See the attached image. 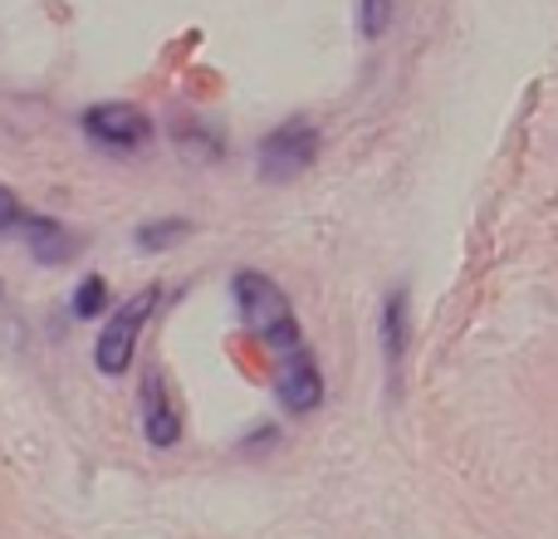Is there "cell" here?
I'll return each instance as SVG.
<instances>
[{"instance_id": "6da1fadb", "label": "cell", "mask_w": 558, "mask_h": 539, "mask_svg": "<svg viewBox=\"0 0 558 539\" xmlns=\"http://www.w3.org/2000/svg\"><path fill=\"white\" fill-rule=\"evenodd\" d=\"M231 289H235V309H241V324L251 328V334L260 338L265 348H275V358H279V354H294V348H304V338H299L294 304H289V295L275 285L270 275H260V270H241Z\"/></svg>"}, {"instance_id": "7a4b0ae2", "label": "cell", "mask_w": 558, "mask_h": 539, "mask_svg": "<svg viewBox=\"0 0 558 539\" xmlns=\"http://www.w3.org/2000/svg\"><path fill=\"white\" fill-rule=\"evenodd\" d=\"M153 309H157V289H137L133 299H123V304L108 314L104 334H98V348H94L98 373H108V378L128 373V363H133V354H137V334H143V324L153 319Z\"/></svg>"}, {"instance_id": "3957f363", "label": "cell", "mask_w": 558, "mask_h": 539, "mask_svg": "<svg viewBox=\"0 0 558 539\" xmlns=\"http://www.w3.org/2000/svg\"><path fill=\"white\" fill-rule=\"evenodd\" d=\"M318 163V128L308 118H289L260 143V177L270 187H289Z\"/></svg>"}, {"instance_id": "277c9868", "label": "cell", "mask_w": 558, "mask_h": 539, "mask_svg": "<svg viewBox=\"0 0 558 539\" xmlns=\"http://www.w3.org/2000/svg\"><path fill=\"white\" fill-rule=\"evenodd\" d=\"M78 123H84L88 143H98L104 153H137L143 143H153V118L137 104H123V98L94 104Z\"/></svg>"}, {"instance_id": "5b68a950", "label": "cell", "mask_w": 558, "mask_h": 539, "mask_svg": "<svg viewBox=\"0 0 558 539\" xmlns=\"http://www.w3.org/2000/svg\"><path fill=\"white\" fill-rule=\"evenodd\" d=\"M275 397L284 403V412H299V417L324 403V373H318L308 348H294V354L275 358Z\"/></svg>"}, {"instance_id": "8992f818", "label": "cell", "mask_w": 558, "mask_h": 539, "mask_svg": "<svg viewBox=\"0 0 558 539\" xmlns=\"http://www.w3.org/2000/svg\"><path fill=\"white\" fill-rule=\"evenodd\" d=\"M143 432H147V442L162 446V452L182 442V407H177L172 387H167V378L157 373V368L143 378Z\"/></svg>"}, {"instance_id": "52a82bcc", "label": "cell", "mask_w": 558, "mask_h": 539, "mask_svg": "<svg viewBox=\"0 0 558 539\" xmlns=\"http://www.w3.org/2000/svg\"><path fill=\"white\" fill-rule=\"evenodd\" d=\"M377 334H383L387 378H392V393H397V383H402V363H407V348H412V295H407V289H392V295L383 299Z\"/></svg>"}, {"instance_id": "ba28073f", "label": "cell", "mask_w": 558, "mask_h": 539, "mask_svg": "<svg viewBox=\"0 0 558 539\" xmlns=\"http://www.w3.org/2000/svg\"><path fill=\"white\" fill-rule=\"evenodd\" d=\"M20 236H25L29 255H35L39 265H69L78 251H84V245H78V236L69 231L64 221H54V216H25Z\"/></svg>"}, {"instance_id": "9c48e42d", "label": "cell", "mask_w": 558, "mask_h": 539, "mask_svg": "<svg viewBox=\"0 0 558 539\" xmlns=\"http://www.w3.org/2000/svg\"><path fill=\"white\" fill-rule=\"evenodd\" d=\"M186 236H192V221H182V216H167V221L137 226V245H143V251H172V245L186 241Z\"/></svg>"}, {"instance_id": "30bf717a", "label": "cell", "mask_w": 558, "mask_h": 539, "mask_svg": "<svg viewBox=\"0 0 558 539\" xmlns=\"http://www.w3.org/2000/svg\"><path fill=\"white\" fill-rule=\"evenodd\" d=\"M357 29L363 39H383L392 29V0H357Z\"/></svg>"}, {"instance_id": "8fae6325", "label": "cell", "mask_w": 558, "mask_h": 539, "mask_svg": "<svg viewBox=\"0 0 558 539\" xmlns=\"http://www.w3.org/2000/svg\"><path fill=\"white\" fill-rule=\"evenodd\" d=\"M104 309H108V279L88 275L84 285H78V295H74V314L78 319H98Z\"/></svg>"}, {"instance_id": "7c38bea8", "label": "cell", "mask_w": 558, "mask_h": 539, "mask_svg": "<svg viewBox=\"0 0 558 539\" xmlns=\"http://www.w3.org/2000/svg\"><path fill=\"white\" fill-rule=\"evenodd\" d=\"M20 226H25V206H20V196L10 192L5 182H0V236L20 231Z\"/></svg>"}]
</instances>
